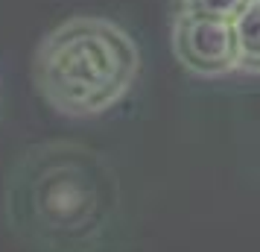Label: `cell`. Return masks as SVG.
I'll return each mask as SVG.
<instances>
[{"mask_svg": "<svg viewBox=\"0 0 260 252\" xmlns=\"http://www.w3.org/2000/svg\"><path fill=\"white\" fill-rule=\"evenodd\" d=\"M231 26L237 38V53H240L237 71L260 76V0H248L243 12L231 21Z\"/></svg>", "mask_w": 260, "mask_h": 252, "instance_id": "4", "label": "cell"}, {"mask_svg": "<svg viewBox=\"0 0 260 252\" xmlns=\"http://www.w3.org/2000/svg\"><path fill=\"white\" fill-rule=\"evenodd\" d=\"M138 71L141 53L132 36L96 15L61 21L41 38L32 62L41 97L68 118H94L117 106Z\"/></svg>", "mask_w": 260, "mask_h": 252, "instance_id": "1", "label": "cell"}, {"mask_svg": "<svg viewBox=\"0 0 260 252\" xmlns=\"http://www.w3.org/2000/svg\"><path fill=\"white\" fill-rule=\"evenodd\" d=\"M178 12L196 15V18H213V21H234L243 12L248 0H176Z\"/></svg>", "mask_w": 260, "mask_h": 252, "instance_id": "5", "label": "cell"}, {"mask_svg": "<svg viewBox=\"0 0 260 252\" xmlns=\"http://www.w3.org/2000/svg\"><path fill=\"white\" fill-rule=\"evenodd\" d=\"M170 41H173V53H176L178 65L196 76L216 79V76H225L240 68L234 26L228 21L176 12Z\"/></svg>", "mask_w": 260, "mask_h": 252, "instance_id": "3", "label": "cell"}, {"mask_svg": "<svg viewBox=\"0 0 260 252\" xmlns=\"http://www.w3.org/2000/svg\"><path fill=\"white\" fill-rule=\"evenodd\" d=\"M18 191L41 226L76 232L103 214L108 191L106 164L82 147H41L24 161Z\"/></svg>", "mask_w": 260, "mask_h": 252, "instance_id": "2", "label": "cell"}]
</instances>
